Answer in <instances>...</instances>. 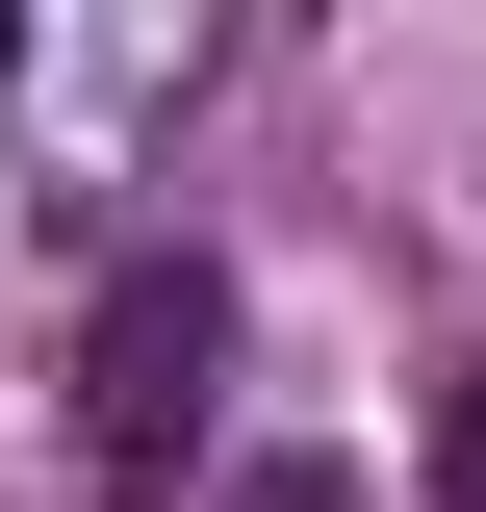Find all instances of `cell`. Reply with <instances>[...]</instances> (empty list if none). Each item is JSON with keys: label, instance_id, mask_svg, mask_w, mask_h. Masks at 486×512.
I'll return each instance as SVG.
<instances>
[{"label": "cell", "instance_id": "cell-1", "mask_svg": "<svg viewBox=\"0 0 486 512\" xmlns=\"http://www.w3.org/2000/svg\"><path fill=\"white\" fill-rule=\"evenodd\" d=\"M205 77V0H0V205H103Z\"/></svg>", "mask_w": 486, "mask_h": 512}, {"label": "cell", "instance_id": "cell-2", "mask_svg": "<svg viewBox=\"0 0 486 512\" xmlns=\"http://www.w3.org/2000/svg\"><path fill=\"white\" fill-rule=\"evenodd\" d=\"M205 384H231V282H205V256H103V308H77V487L103 512H180Z\"/></svg>", "mask_w": 486, "mask_h": 512}, {"label": "cell", "instance_id": "cell-3", "mask_svg": "<svg viewBox=\"0 0 486 512\" xmlns=\"http://www.w3.org/2000/svg\"><path fill=\"white\" fill-rule=\"evenodd\" d=\"M231 512H359V487H333V461H256V487H231Z\"/></svg>", "mask_w": 486, "mask_h": 512}, {"label": "cell", "instance_id": "cell-4", "mask_svg": "<svg viewBox=\"0 0 486 512\" xmlns=\"http://www.w3.org/2000/svg\"><path fill=\"white\" fill-rule=\"evenodd\" d=\"M435 461H461V512H486V384H461V410H435Z\"/></svg>", "mask_w": 486, "mask_h": 512}]
</instances>
